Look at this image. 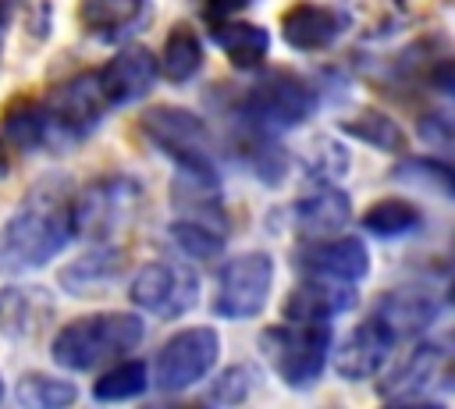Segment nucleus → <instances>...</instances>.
I'll return each mask as SVG.
<instances>
[{"instance_id": "412c9836", "label": "nucleus", "mask_w": 455, "mask_h": 409, "mask_svg": "<svg viewBox=\"0 0 455 409\" xmlns=\"http://www.w3.org/2000/svg\"><path fill=\"white\" fill-rule=\"evenodd\" d=\"M0 135L7 146L28 153V149H39L43 142H50L53 135V124H50V114L43 103L36 100H14L7 110H4V121H0Z\"/></svg>"}, {"instance_id": "c85d7f7f", "label": "nucleus", "mask_w": 455, "mask_h": 409, "mask_svg": "<svg viewBox=\"0 0 455 409\" xmlns=\"http://www.w3.org/2000/svg\"><path fill=\"white\" fill-rule=\"evenodd\" d=\"M18 402L21 405H39V409H57V405H71L75 402V388L68 381L46 377V373H28L18 384Z\"/></svg>"}, {"instance_id": "4468645a", "label": "nucleus", "mask_w": 455, "mask_h": 409, "mask_svg": "<svg viewBox=\"0 0 455 409\" xmlns=\"http://www.w3.org/2000/svg\"><path fill=\"white\" fill-rule=\"evenodd\" d=\"M352 306H355L352 281H334V277H313L309 274L284 299V317L288 320H331V317H338Z\"/></svg>"}, {"instance_id": "f257e3e1", "label": "nucleus", "mask_w": 455, "mask_h": 409, "mask_svg": "<svg viewBox=\"0 0 455 409\" xmlns=\"http://www.w3.org/2000/svg\"><path fill=\"white\" fill-rule=\"evenodd\" d=\"M71 235V196L64 185L46 178L0 231V270L21 274L50 263Z\"/></svg>"}, {"instance_id": "39448f33", "label": "nucleus", "mask_w": 455, "mask_h": 409, "mask_svg": "<svg viewBox=\"0 0 455 409\" xmlns=\"http://www.w3.org/2000/svg\"><path fill=\"white\" fill-rule=\"evenodd\" d=\"M142 188L132 178H103L71 199V235L82 238H110L117 235L139 210Z\"/></svg>"}, {"instance_id": "6ab92c4d", "label": "nucleus", "mask_w": 455, "mask_h": 409, "mask_svg": "<svg viewBox=\"0 0 455 409\" xmlns=\"http://www.w3.org/2000/svg\"><path fill=\"white\" fill-rule=\"evenodd\" d=\"M53 317V299L43 288H4L0 292V331L11 338H36Z\"/></svg>"}, {"instance_id": "473e14b6", "label": "nucleus", "mask_w": 455, "mask_h": 409, "mask_svg": "<svg viewBox=\"0 0 455 409\" xmlns=\"http://www.w3.org/2000/svg\"><path fill=\"white\" fill-rule=\"evenodd\" d=\"M0 174H7V156H4V146H0Z\"/></svg>"}, {"instance_id": "5701e85b", "label": "nucleus", "mask_w": 455, "mask_h": 409, "mask_svg": "<svg viewBox=\"0 0 455 409\" xmlns=\"http://www.w3.org/2000/svg\"><path fill=\"white\" fill-rule=\"evenodd\" d=\"M124 267V253L121 249H92L89 256L75 260L71 267L60 270V285L75 295H92L100 288H107L110 281H117Z\"/></svg>"}, {"instance_id": "6e6552de", "label": "nucleus", "mask_w": 455, "mask_h": 409, "mask_svg": "<svg viewBox=\"0 0 455 409\" xmlns=\"http://www.w3.org/2000/svg\"><path fill=\"white\" fill-rule=\"evenodd\" d=\"M199 299V274L185 263H149L132 281V302L156 317H181Z\"/></svg>"}, {"instance_id": "7c9ffc66", "label": "nucleus", "mask_w": 455, "mask_h": 409, "mask_svg": "<svg viewBox=\"0 0 455 409\" xmlns=\"http://www.w3.org/2000/svg\"><path fill=\"white\" fill-rule=\"evenodd\" d=\"M242 7H249V0H203V18L213 25V21L235 18Z\"/></svg>"}, {"instance_id": "ddd939ff", "label": "nucleus", "mask_w": 455, "mask_h": 409, "mask_svg": "<svg viewBox=\"0 0 455 409\" xmlns=\"http://www.w3.org/2000/svg\"><path fill=\"white\" fill-rule=\"evenodd\" d=\"M395 341H398V338L387 331V324H380L377 317H370L366 324H359V327L341 341V349H338V356H334V366H338L341 377L363 381V377H370V373H377V370L384 366V359H387V352L395 349Z\"/></svg>"}, {"instance_id": "bb28decb", "label": "nucleus", "mask_w": 455, "mask_h": 409, "mask_svg": "<svg viewBox=\"0 0 455 409\" xmlns=\"http://www.w3.org/2000/svg\"><path fill=\"white\" fill-rule=\"evenodd\" d=\"M146 384H149V377H146V363L128 359V363H117L114 370H107V373L92 384V395H96L100 402H121V398H135V395H142Z\"/></svg>"}, {"instance_id": "9b49d317", "label": "nucleus", "mask_w": 455, "mask_h": 409, "mask_svg": "<svg viewBox=\"0 0 455 409\" xmlns=\"http://www.w3.org/2000/svg\"><path fill=\"white\" fill-rule=\"evenodd\" d=\"M295 263L313 277H334V281L355 285L370 270V253L359 238L327 235V238H309V245L299 249Z\"/></svg>"}, {"instance_id": "a878e982", "label": "nucleus", "mask_w": 455, "mask_h": 409, "mask_svg": "<svg viewBox=\"0 0 455 409\" xmlns=\"http://www.w3.org/2000/svg\"><path fill=\"white\" fill-rule=\"evenodd\" d=\"M174 245L192 256V260H210L224 249V224H206V221H174L167 228Z\"/></svg>"}, {"instance_id": "dca6fc26", "label": "nucleus", "mask_w": 455, "mask_h": 409, "mask_svg": "<svg viewBox=\"0 0 455 409\" xmlns=\"http://www.w3.org/2000/svg\"><path fill=\"white\" fill-rule=\"evenodd\" d=\"M348 196L334 185H320L313 188L309 196H302L295 206H291V217H295V231L302 238H327V235H338L348 221Z\"/></svg>"}, {"instance_id": "f8f14e48", "label": "nucleus", "mask_w": 455, "mask_h": 409, "mask_svg": "<svg viewBox=\"0 0 455 409\" xmlns=\"http://www.w3.org/2000/svg\"><path fill=\"white\" fill-rule=\"evenodd\" d=\"M100 85H103V96L110 107H124L139 96H146L156 82V60L146 46H128L121 50L110 64H103L100 71Z\"/></svg>"}, {"instance_id": "2f4dec72", "label": "nucleus", "mask_w": 455, "mask_h": 409, "mask_svg": "<svg viewBox=\"0 0 455 409\" xmlns=\"http://www.w3.org/2000/svg\"><path fill=\"white\" fill-rule=\"evenodd\" d=\"M14 7H18V0H0V43L7 36V25L14 21Z\"/></svg>"}, {"instance_id": "c756f323", "label": "nucleus", "mask_w": 455, "mask_h": 409, "mask_svg": "<svg viewBox=\"0 0 455 409\" xmlns=\"http://www.w3.org/2000/svg\"><path fill=\"white\" fill-rule=\"evenodd\" d=\"M252 366H231V370H224L217 381H213V388H210V402H242L245 395H249V388H252Z\"/></svg>"}, {"instance_id": "0eeeda50", "label": "nucleus", "mask_w": 455, "mask_h": 409, "mask_svg": "<svg viewBox=\"0 0 455 409\" xmlns=\"http://www.w3.org/2000/svg\"><path fill=\"white\" fill-rule=\"evenodd\" d=\"M270 281H274V260L267 253H242L231 256L220 274H217V299H213V313L228 317V320H245L256 317L270 295Z\"/></svg>"}, {"instance_id": "393cba45", "label": "nucleus", "mask_w": 455, "mask_h": 409, "mask_svg": "<svg viewBox=\"0 0 455 409\" xmlns=\"http://www.w3.org/2000/svg\"><path fill=\"white\" fill-rule=\"evenodd\" d=\"M363 228L380 238H398V235H409L419 228V210L405 199H377L363 213Z\"/></svg>"}, {"instance_id": "423d86ee", "label": "nucleus", "mask_w": 455, "mask_h": 409, "mask_svg": "<svg viewBox=\"0 0 455 409\" xmlns=\"http://www.w3.org/2000/svg\"><path fill=\"white\" fill-rule=\"evenodd\" d=\"M316 107L313 89L299 78V75H267L263 82H256V89H249L245 103H242V117L249 128L259 132H274V128H291L299 121H306Z\"/></svg>"}, {"instance_id": "7ed1b4c3", "label": "nucleus", "mask_w": 455, "mask_h": 409, "mask_svg": "<svg viewBox=\"0 0 455 409\" xmlns=\"http://www.w3.org/2000/svg\"><path fill=\"white\" fill-rule=\"evenodd\" d=\"M142 132L149 135L153 146H160L181 171V178L217 185V167L210 156V135L206 124L181 110V107H149L142 114Z\"/></svg>"}, {"instance_id": "2eb2a0df", "label": "nucleus", "mask_w": 455, "mask_h": 409, "mask_svg": "<svg viewBox=\"0 0 455 409\" xmlns=\"http://www.w3.org/2000/svg\"><path fill=\"white\" fill-rule=\"evenodd\" d=\"M345 28V18L334 11V7H323V4H295L281 14V36L288 46L295 50H323L331 46Z\"/></svg>"}, {"instance_id": "20e7f679", "label": "nucleus", "mask_w": 455, "mask_h": 409, "mask_svg": "<svg viewBox=\"0 0 455 409\" xmlns=\"http://www.w3.org/2000/svg\"><path fill=\"white\" fill-rule=\"evenodd\" d=\"M331 352L327 320H291L263 331V356L277 370V377L291 388H309L323 373Z\"/></svg>"}, {"instance_id": "1a4fd4ad", "label": "nucleus", "mask_w": 455, "mask_h": 409, "mask_svg": "<svg viewBox=\"0 0 455 409\" xmlns=\"http://www.w3.org/2000/svg\"><path fill=\"white\" fill-rule=\"evenodd\" d=\"M217 352H220V341L210 327L178 331L156 356V384L164 391H181L196 384L199 377L210 373V366L217 363Z\"/></svg>"}, {"instance_id": "a211bd4d", "label": "nucleus", "mask_w": 455, "mask_h": 409, "mask_svg": "<svg viewBox=\"0 0 455 409\" xmlns=\"http://www.w3.org/2000/svg\"><path fill=\"white\" fill-rule=\"evenodd\" d=\"M373 317L380 324H387V331L395 338H405V334H419L434 324L437 317V299L430 292H419V288H402V292H387Z\"/></svg>"}, {"instance_id": "b1692460", "label": "nucleus", "mask_w": 455, "mask_h": 409, "mask_svg": "<svg viewBox=\"0 0 455 409\" xmlns=\"http://www.w3.org/2000/svg\"><path fill=\"white\" fill-rule=\"evenodd\" d=\"M199 64H203V43H199V36L188 25L171 28V36L164 43V60H160L164 75L171 82H188L199 71Z\"/></svg>"}, {"instance_id": "cd10ccee", "label": "nucleus", "mask_w": 455, "mask_h": 409, "mask_svg": "<svg viewBox=\"0 0 455 409\" xmlns=\"http://www.w3.org/2000/svg\"><path fill=\"white\" fill-rule=\"evenodd\" d=\"M341 128H345L348 135H355V139H363V142H370V146L391 149V153H398V149L405 146L402 128H398V124H395L387 114H380V110H363V114L348 117Z\"/></svg>"}, {"instance_id": "9d476101", "label": "nucleus", "mask_w": 455, "mask_h": 409, "mask_svg": "<svg viewBox=\"0 0 455 409\" xmlns=\"http://www.w3.org/2000/svg\"><path fill=\"white\" fill-rule=\"evenodd\" d=\"M43 107L50 114L53 132H68V135H85L110 110L96 71L92 75H75V78L60 82Z\"/></svg>"}, {"instance_id": "f3484780", "label": "nucleus", "mask_w": 455, "mask_h": 409, "mask_svg": "<svg viewBox=\"0 0 455 409\" xmlns=\"http://www.w3.org/2000/svg\"><path fill=\"white\" fill-rule=\"evenodd\" d=\"M441 363H444L441 345H434V341L412 345V349L402 356V363L380 381V395H384V398H402V402H405V398H416L419 391H427V388L434 384Z\"/></svg>"}, {"instance_id": "aec40b11", "label": "nucleus", "mask_w": 455, "mask_h": 409, "mask_svg": "<svg viewBox=\"0 0 455 409\" xmlns=\"http://www.w3.org/2000/svg\"><path fill=\"white\" fill-rule=\"evenodd\" d=\"M142 18H146V0H78L82 28L103 43L135 32Z\"/></svg>"}, {"instance_id": "f03ea898", "label": "nucleus", "mask_w": 455, "mask_h": 409, "mask_svg": "<svg viewBox=\"0 0 455 409\" xmlns=\"http://www.w3.org/2000/svg\"><path fill=\"white\" fill-rule=\"evenodd\" d=\"M142 338H146V327L135 313H92L57 331L53 359L68 370H96L132 352Z\"/></svg>"}, {"instance_id": "4be33fe9", "label": "nucleus", "mask_w": 455, "mask_h": 409, "mask_svg": "<svg viewBox=\"0 0 455 409\" xmlns=\"http://www.w3.org/2000/svg\"><path fill=\"white\" fill-rule=\"evenodd\" d=\"M210 32H213L217 46L228 53V60H231L235 68H242V71L256 68V64L267 57V50H270V36H267L263 25H249V21H231V18H224V21H213Z\"/></svg>"}, {"instance_id": "72a5a7b5", "label": "nucleus", "mask_w": 455, "mask_h": 409, "mask_svg": "<svg viewBox=\"0 0 455 409\" xmlns=\"http://www.w3.org/2000/svg\"><path fill=\"white\" fill-rule=\"evenodd\" d=\"M0 398H4V377H0Z\"/></svg>"}]
</instances>
